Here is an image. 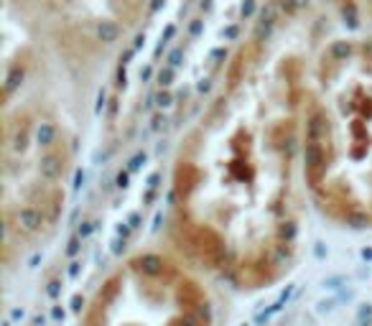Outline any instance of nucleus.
Listing matches in <instances>:
<instances>
[{
    "label": "nucleus",
    "mask_w": 372,
    "mask_h": 326,
    "mask_svg": "<svg viewBox=\"0 0 372 326\" xmlns=\"http://www.w3.org/2000/svg\"><path fill=\"white\" fill-rule=\"evenodd\" d=\"M79 326H217L212 293L176 255L138 250L89 298Z\"/></svg>",
    "instance_id": "obj_4"
},
{
    "label": "nucleus",
    "mask_w": 372,
    "mask_h": 326,
    "mask_svg": "<svg viewBox=\"0 0 372 326\" xmlns=\"http://www.w3.org/2000/svg\"><path fill=\"white\" fill-rule=\"evenodd\" d=\"M18 3L5 8L3 61V222L5 250L33 247L56 227L74 155L72 122L39 46L41 23Z\"/></svg>",
    "instance_id": "obj_2"
},
{
    "label": "nucleus",
    "mask_w": 372,
    "mask_h": 326,
    "mask_svg": "<svg viewBox=\"0 0 372 326\" xmlns=\"http://www.w3.org/2000/svg\"><path fill=\"white\" fill-rule=\"evenodd\" d=\"M303 186L339 227L372 230V31L316 51L303 102Z\"/></svg>",
    "instance_id": "obj_3"
},
{
    "label": "nucleus",
    "mask_w": 372,
    "mask_h": 326,
    "mask_svg": "<svg viewBox=\"0 0 372 326\" xmlns=\"http://www.w3.org/2000/svg\"><path fill=\"white\" fill-rule=\"evenodd\" d=\"M316 51L311 5L270 0L174 161L178 245L240 290L273 286L296 263L303 102Z\"/></svg>",
    "instance_id": "obj_1"
}]
</instances>
